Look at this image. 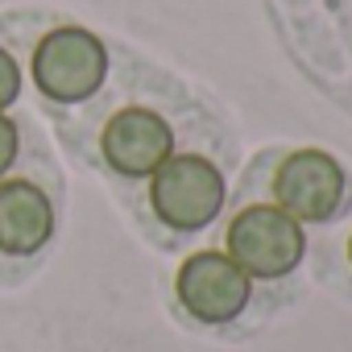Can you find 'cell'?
<instances>
[{
  "mask_svg": "<svg viewBox=\"0 0 352 352\" xmlns=\"http://www.w3.org/2000/svg\"><path fill=\"white\" fill-rule=\"evenodd\" d=\"M149 208L174 232H199L224 208V174L204 153H170L153 170Z\"/></svg>",
  "mask_w": 352,
  "mask_h": 352,
  "instance_id": "6da1fadb",
  "label": "cell"
},
{
  "mask_svg": "<svg viewBox=\"0 0 352 352\" xmlns=\"http://www.w3.org/2000/svg\"><path fill=\"white\" fill-rule=\"evenodd\" d=\"M307 253V236L302 224L294 216H286L282 208L270 204H253L245 212H236V220L228 224V257L249 274V278H286L298 270Z\"/></svg>",
  "mask_w": 352,
  "mask_h": 352,
  "instance_id": "7a4b0ae2",
  "label": "cell"
},
{
  "mask_svg": "<svg viewBox=\"0 0 352 352\" xmlns=\"http://www.w3.org/2000/svg\"><path fill=\"white\" fill-rule=\"evenodd\" d=\"M104 75H108V50L96 34L79 25L46 34L34 50V83L42 96L58 104H79L96 96L104 87Z\"/></svg>",
  "mask_w": 352,
  "mask_h": 352,
  "instance_id": "3957f363",
  "label": "cell"
},
{
  "mask_svg": "<svg viewBox=\"0 0 352 352\" xmlns=\"http://www.w3.org/2000/svg\"><path fill=\"white\" fill-rule=\"evenodd\" d=\"M183 311L199 323H232L249 307V274L228 257V253H191L174 278Z\"/></svg>",
  "mask_w": 352,
  "mask_h": 352,
  "instance_id": "277c9868",
  "label": "cell"
},
{
  "mask_svg": "<svg viewBox=\"0 0 352 352\" xmlns=\"http://www.w3.org/2000/svg\"><path fill=\"white\" fill-rule=\"evenodd\" d=\"M340 199H344V170L323 149H298L274 174V208H282L298 224L331 220L340 212Z\"/></svg>",
  "mask_w": 352,
  "mask_h": 352,
  "instance_id": "5b68a950",
  "label": "cell"
},
{
  "mask_svg": "<svg viewBox=\"0 0 352 352\" xmlns=\"http://www.w3.org/2000/svg\"><path fill=\"white\" fill-rule=\"evenodd\" d=\"M100 149H104V162L116 174L145 179V174H153L170 157L174 133H170V124L153 108H120V112H112L104 120Z\"/></svg>",
  "mask_w": 352,
  "mask_h": 352,
  "instance_id": "8992f818",
  "label": "cell"
},
{
  "mask_svg": "<svg viewBox=\"0 0 352 352\" xmlns=\"http://www.w3.org/2000/svg\"><path fill=\"white\" fill-rule=\"evenodd\" d=\"M54 236V208L30 179L0 183V253L30 257Z\"/></svg>",
  "mask_w": 352,
  "mask_h": 352,
  "instance_id": "52a82bcc",
  "label": "cell"
},
{
  "mask_svg": "<svg viewBox=\"0 0 352 352\" xmlns=\"http://www.w3.org/2000/svg\"><path fill=\"white\" fill-rule=\"evenodd\" d=\"M17 91H21V71H17L13 54L0 50V112H5V108L17 100Z\"/></svg>",
  "mask_w": 352,
  "mask_h": 352,
  "instance_id": "ba28073f",
  "label": "cell"
},
{
  "mask_svg": "<svg viewBox=\"0 0 352 352\" xmlns=\"http://www.w3.org/2000/svg\"><path fill=\"white\" fill-rule=\"evenodd\" d=\"M17 124L5 116V112H0V174H5L9 166H13V157H17Z\"/></svg>",
  "mask_w": 352,
  "mask_h": 352,
  "instance_id": "9c48e42d",
  "label": "cell"
},
{
  "mask_svg": "<svg viewBox=\"0 0 352 352\" xmlns=\"http://www.w3.org/2000/svg\"><path fill=\"white\" fill-rule=\"evenodd\" d=\"M348 261H352V236H348Z\"/></svg>",
  "mask_w": 352,
  "mask_h": 352,
  "instance_id": "30bf717a",
  "label": "cell"
}]
</instances>
